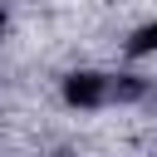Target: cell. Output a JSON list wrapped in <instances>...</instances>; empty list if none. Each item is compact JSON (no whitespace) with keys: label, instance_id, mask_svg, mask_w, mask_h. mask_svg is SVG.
Wrapping results in <instances>:
<instances>
[{"label":"cell","instance_id":"obj_1","mask_svg":"<svg viewBox=\"0 0 157 157\" xmlns=\"http://www.w3.org/2000/svg\"><path fill=\"white\" fill-rule=\"evenodd\" d=\"M142 83L132 78H113V74H74L64 83V98L78 108H98V103H118V98H137Z\"/></svg>","mask_w":157,"mask_h":157},{"label":"cell","instance_id":"obj_2","mask_svg":"<svg viewBox=\"0 0 157 157\" xmlns=\"http://www.w3.org/2000/svg\"><path fill=\"white\" fill-rule=\"evenodd\" d=\"M132 54H157V25L137 29V39H132Z\"/></svg>","mask_w":157,"mask_h":157}]
</instances>
